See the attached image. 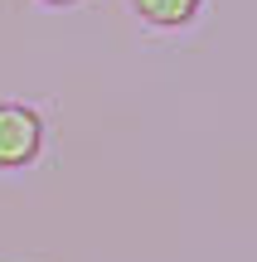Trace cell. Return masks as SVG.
<instances>
[{"mask_svg":"<svg viewBox=\"0 0 257 262\" xmlns=\"http://www.w3.org/2000/svg\"><path fill=\"white\" fill-rule=\"evenodd\" d=\"M44 5H73V0H44Z\"/></svg>","mask_w":257,"mask_h":262,"instance_id":"3957f363","label":"cell"},{"mask_svg":"<svg viewBox=\"0 0 257 262\" xmlns=\"http://www.w3.org/2000/svg\"><path fill=\"white\" fill-rule=\"evenodd\" d=\"M44 150V117L25 102H0V170H25Z\"/></svg>","mask_w":257,"mask_h":262,"instance_id":"6da1fadb","label":"cell"},{"mask_svg":"<svg viewBox=\"0 0 257 262\" xmlns=\"http://www.w3.org/2000/svg\"><path fill=\"white\" fill-rule=\"evenodd\" d=\"M199 5H204V0H131V10L146 19V25H155V29L190 25V19L199 15Z\"/></svg>","mask_w":257,"mask_h":262,"instance_id":"7a4b0ae2","label":"cell"}]
</instances>
